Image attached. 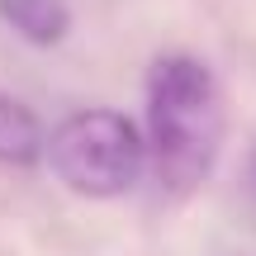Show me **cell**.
Here are the masks:
<instances>
[{"label": "cell", "mask_w": 256, "mask_h": 256, "mask_svg": "<svg viewBox=\"0 0 256 256\" xmlns=\"http://www.w3.org/2000/svg\"><path fill=\"white\" fill-rule=\"evenodd\" d=\"M147 176L162 200H190L214 176L228 142V100L204 57L171 48L156 52L142 81Z\"/></svg>", "instance_id": "cell-1"}, {"label": "cell", "mask_w": 256, "mask_h": 256, "mask_svg": "<svg viewBox=\"0 0 256 256\" xmlns=\"http://www.w3.org/2000/svg\"><path fill=\"white\" fill-rule=\"evenodd\" d=\"M48 171L81 200H119L147 176V138L124 110H76L48 133Z\"/></svg>", "instance_id": "cell-2"}, {"label": "cell", "mask_w": 256, "mask_h": 256, "mask_svg": "<svg viewBox=\"0 0 256 256\" xmlns=\"http://www.w3.org/2000/svg\"><path fill=\"white\" fill-rule=\"evenodd\" d=\"M48 152V128L28 110L19 95L0 90V166H14V171H28L38 166Z\"/></svg>", "instance_id": "cell-3"}, {"label": "cell", "mask_w": 256, "mask_h": 256, "mask_svg": "<svg viewBox=\"0 0 256 256\" xmlns=\"http://www.w3.org/2000/svg\"><path fill=\"white\" fill-rule=\"evenodd\" d=\"M0 24L34 48H57L72 34V5L66 0H0Z\"/></svg>", "instance_id": "cell-4"}, {"label": "cell", "mask_w": 256, "mask_h": 256, "mask_svg": "<svg viewBox=\"0 0 256 256\" xmlns=\"http://www.w3.org/2000/svg\"><path fill=\"white\" fill-rule=\"evenodd\" d=\"M238 200H242V218H247V228L256 232V142H252L247 162H242V176H238Z\"/></svg>", "instance_id": "cell-5"}]
</instances>
